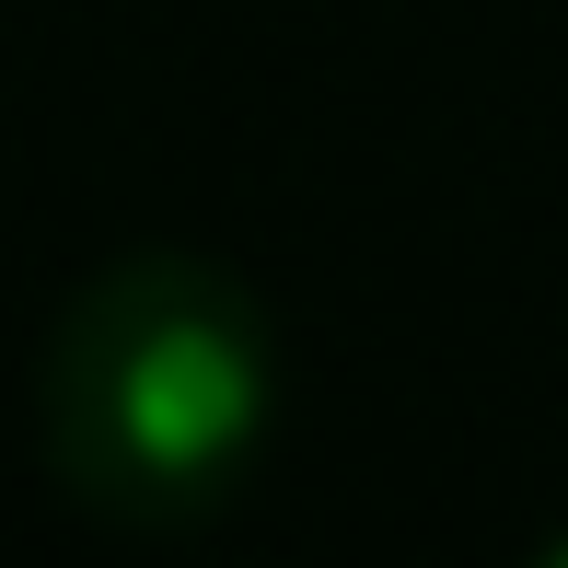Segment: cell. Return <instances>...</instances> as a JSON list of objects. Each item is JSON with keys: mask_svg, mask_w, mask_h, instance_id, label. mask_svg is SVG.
I'll return each mask as SVG.
<instances>
[{"mask_svg": "<svg viewBox=\"0 0 568 568\" xmlns=\"http://www.w3.org/2000/svg\"><path fill=\"white\" fill-rule=\"evenodd\" d=\"M278 348L255 291L210 255H128L82 278L47 337V464L105 523L174 534L232 499L267 442Z\"/></svg>", "mask_w": 568, "mask_h": 568, "instance_id": "cell-1", "label": "cell"}]
</instances>
